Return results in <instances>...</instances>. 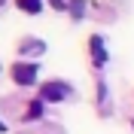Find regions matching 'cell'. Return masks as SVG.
<instances>
[{
	"label": "cell",
	"mask_w": 134,
	"mask_h": 134,
	"mask_svg": "<svg viewBox=\"0 0 134 134\" xmlns=\"http://www.w3.org/2000/svg\"><path fill=\"white\" fill-rule=\"evenodd\" d=\"M9 73H12V82L34 85V82H37V73H40V64H37V61H15Z\"/></svg>",
	"instance_id": "6da1fadb"
},
{
	"label": "cell",
	"mask_w": 134,
	"mask_h": 134,
	"mask_svg": "<svg viewBox=\"0 0 134 134\" xmlns=\"http://www.w3.org/2000/svg\"><path fill=\"white\" fill-rule=\"evenodd\" d=\"M67 94H70V85L58 82V79L43 82V88H40V100H64Z\"/></svg>",
	"instance_id": "7a4b0ae2"
},
{
	"label": "cell",
	"mask_w": 134,
	"mask_h": 134,
	"mask_svg": "<svg viewBox=\"0 0 134 134\" xmlns=\"http://www.w3.org/2000/svg\"><path fill=\"white\" fill-rule=\"evenodd\" d=\"M88 46H92V55H94V67H104V64H107L104 40H100V37H92V40H88Z\"/></svg>",
	"instance_id": "3957f363"
},
{
	"label": "cell",
	"mask_w": 134,
	"mask_h": 134,
	"mask_svg": "<svg viewBox=\"0 0 134 134\" xmlns=\"http://www.w3.org/2000/svg\"><path fill=\"white\" fill-rule=\"evenodd\" d=\"M15 6L21 9V12H27V15H37L43 9V0H15Z\"/></svg>",
	"instance_id": "277c9868"
},
{
	"label": "cell",
	"mask_w": 134,
	"mask_h": 134,
	"mask_svg": "<svg viewBox=\"0 0 134 134\" xmlns=\"http://www.w3.org/2000/svg\"><path fill=\"white\" fill-rule=\"evenodd\" d=\"M43 104H46V100H31V104H27V113H25V119H40L43 116Z\"/></svg>",
	"instance_id": "5b68a950"
},
{
	"label": "cell",
	"mask_w": 134,
	"mask_h": 134,
	"mask_svg": "<svg viewBox=\"0 0 134 134\" xmlns=\"http://www.w3.org/2000/svg\"><path fill=\"white\" fill-rule=\"evenodd\" d=\"M43 49H46V46H43L40 40H25L21 43V52H43Z\"/></svg>",
	"instance_id": "8992f818"
},
{
	"label": "cell",
	"mask_w": 134,
	"mask_h": 134,
	"mask_svg": "<svg viewBox=\"0 0 134 134\" xmlns=\"http://www.w3.org/2000/svg\"><path fill=\"white\" fill-rule=\"evenodd\" d=\"M52 6L55 9H67V0H52Z\"/></svg>",
	"instance_id": "52a82bcc"
},
{
	"label": "cell",
	"mask_w": 134,
	"mask_h": 134,
	"mask_svg": "<svg viewBox=\"0 0 134 134\" xmlns=\"http://www.w3.org/2000/svg\"><path fill=\"white\" fill-rule=\"evenodd\" d=\"M3 131H6V125H3V122H0V134H3Z\"/></svg>",
	"instance_id": "ba28073f"
}]
</instances>
